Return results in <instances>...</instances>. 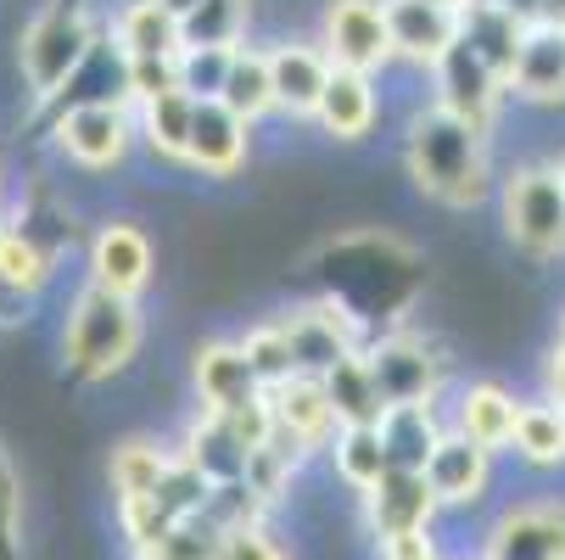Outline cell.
<instances>
[{
    "instance_id": "6da1fadb",
    "label": "cell",
    "mask_w": 565,
    "mask_h": 560,
    "mask_svg": "<svg viewBox=\"0 0 565 560\" xmlns=\"http://www.w3.org/2000/svg\"><path fill=\"white\" fill-rule=\"evenodd\" d=\"M403 175L415 180L420 197H431L437 208H476L493 197V129H476L454 113L415 107L403 124Z\"/></svg>"
},
{
    "instance_id": "7a4b0ae2",
    "label": "cell",
    "mask_w": 565,
    "mask_h": 560,
    "mask_svg": "<svg viewBox=\"0 0 565 560\" xmlns=\"http://www.w3.org/2000/svg\"><path fill=\"white\" fill-rule=\"evenodd\" d=\"M146 342V314L140 297H118L102 286H78L62 314V364L78 381H113L135 364Z\"/></svg>"
},
{
    "instance_id": "3957f363",
    "label": "cell",
    "mask_w": 565,
    "mask_h": 560,
    "mask_svg": "<svg viewBox=\"0 0 565 560\" xmlns=\"http://www.w3.org/2000/svg\"><path fill=\"white\" fill-rule=\"evenodd\" d=\"M102 29L90 18V0H45L18 34V73L34 102H56L85 62L96 56Z\"/></svg>"
},
{
    "instance_id": "277c9868",
    "label": "cell",
    "mask_w": 565,
    "mask_h": 560,
    "mask_svg": "<svg viewBox=\"0 0 565 560\" xmlns=\"http://www.w3.org/2000/svg\"><path fill=\"white\" fill-rule=\"evenodd\" d=\"M504 235L526 258H565V186L554 163H521L499 180Z\"/></svg>"
},
{
    "instance_id": "5b68a950",
    "label": "cell",
    "mask_w": 565,
    "mask_h": 560,
    "mask_svg": "<svg viewBox=\"0 0 565 560\" xmlns=\"http://www.w3.org/2000/svg\"><path fill=\"white\" fill-rule=\"evenodd\" d=\"M51 140L62 151V163L85 169V175H107L135 151V107L124 96L67 102L51 124Z\"/></svg>"
},
{
    "instance_id": "8992f818",
    "label": "cell",
    "mask_w": 565,
    "mask_h": 560,
    "mask_svg": "<svg viewBox=\"0 0 565 560\" xmlns=\"http://www.w3.org/2000/svg\"><path fill=\"white\" fill-rule=\"evenodd\" d=\"M280 331L291 342V359H297V376H326L342 353L364 348L370 331H364V314L353 303H342L337 292L326 297H308V303H291L275 314Z\"/></svg>"
},
{
    "instance_id": "52a82bcc",
    "label": "cell",
    "mask_w": 565,
    "mask_h": 560,
    "mask_svg": "<svg viewBox=\"0 0 565 560\" xmlns=\"http://www.w3.org/2000/svg\"><path fill=\"white\" fill-rule=\"evenodd\" d=\"M313 40L326 45L331 67L353 73H386L392 67V34H386V7L381 0H326L313 23Z\"/></svg>"
},
{
    "instance_id": "ba28073f",
    "label": "cell",
    "mask_w": 565,
    "mask_h": 560,
    "mask_svg": "<svg viewBox=\"0 0 565 560\" xmlns=\"http://www.w3.org/2000/svg\"><path fill=\"white\" fill-rule=\"evenodd\" d=\"M426 73H431V102L443 113H454V118H465L476 129H493L499 124V107L510 102V91H504V78L481 62L465 40H454Z\"/></svg>"
},
{
    "instance_id": "9c48e42d",
    "label": "cell",
    "mask_w": 565,
    "mask_h": 560,
    "mask_svg": "<svg viewBox=\"0 0 565 560\" xmlns=\"http://www.w3.org/2000/svg\"><path fill=\"white\" fill-rule=\"evenodd\" d=\"M85 281L118 297H140L157 281V247L135 219H102L85 247Z\"/></svg>"
},
{
    "instance_id": "30bf717a",
    "label": "cell",
    "mask_w": 565,
    "mask_h": 560,
    "mask_svg": "<svg viewBox=\"0 0 565 560\" xmlns=\"http://www.w3.org/2000/svg\"><path fill=\"white\" fill-rule=\"evenodd\" d=\"M269 56V91H275V118L286 124H308L319 107V91L331 78V56L313 34H280L264 45Z\"/></svg>"
},
{
    "instance_id": "8fae6325",
    "label": "cell",
    "mask_w": 565,
    "mask_h": 560,
    "mask_svg": "<svg viewBox=\"0 0 565 560\" xmlns=\"http://www.w3.org/2000/svg\"><path fill=\"white\" fill-rule=\"evenodd\" d=\"M370 376L386 404H409V398H437L443 392V359L426 337L415 331H381L364 342Z\"/></svg>"
},
{
    "instance_id": "7c38bea8",
    "label": "cell",
    "mask_w": 565,
    "mask_h": 560,
    "mask_svg": "<svg viewBox=\"0 0 565 560\" xmlns=\"http://www.w3.org/2000/svg\"><path fill=\"white\" fill-rule=\"evenodd\" d=\"M253 157V124L235 118L224 102L202 96L191 107V135H185V157L180 169L202 175V180H235Z\"/></svg>"
},
{
    "instance_id": "4fadbf2b",
    "label": "cell",
    "mask_w": 565,
    "mask_h": 560,
    "mask_svg": "<svg viewBox=\"0 0 565 560\" xmlns=\"http://www.w3.org/2000/svg\"><path fill=\"white\" fill-rule=\"evenodd\" d=\"M504 91L521 107H565V18H532L526 40L515 51V67L504 78Z\"/></svg>"
},
{
    "instance_id": "5bb4252c",
    "label": "cell",
    "mask_w": 565,
    "mask_h": 560,
    "mask_svg": "<svg viewBox=\"0 0 565 560\" xmlns=\"http://www.w3.org/2000/svg\"><path fill=\"white\" fill-rule=\"evenodd\" d=\"M191 392H196V410L202 415H235L264 398L247 353L235 348V337H213V342H196L191 353Z\"/></svg>"
},
{
    "instance_id": "9a60e30c",
    "label": "cell",
    "mask_w": 565,
    "mask_h": 560,
    "mask_svg": "<svg viewBox=\"0 0 565 560\" xmlns=\"http://www.w3.org/2000/svg\"><path fill=\"white\" fill-rule=\"evenodd\" d=\"M420 476H426L437 510H465V505L488 499V488H493V454L481 443H470V437H459V432H443L437 448L426 454Z\"/></svg>"
},
{
    "instance_id": "2e32d148",
    "label": "cell",
    "mask_w": 565,
    "mask_h": 560,
    "mask_svg": "<svg viewBox=\"0 0 565 560\" xmlns=\"http://www.w3.org/2000/svg\"><path fill=\"white\" fill-rule=\"evenodd\" d=\"M381 7H386L392 62L415 73H426L459 40V7H443V0H381Z\"/></svg>"
},
{
    "instance_id": "e0dca14e",
    "label": "cell",
    "mask_w": 565,
    "mask_h": 560,
    "mask_svg": "<svg viewBox=\"0 0 565 560\" xmlns=\"http://www.w3.org/2000/svg\"><path fill=\"white\" fill-rule=\"evenodd\" d=\"M359 499H364V527L375 532V543L403 538V532H431V521H437V499L426 488V476L403 471V465H386V476L375 488H364Z\"/></svg>"
},
{
    "instance_id": "ac0fdd59",
    "label": "cell",
    "mask_w": 565,
    "mask_h": 560,
    "mask_svg": "<svg viewBox=\"0 0 565 560\" xmlns=\"http://www.w3.org/2000/svg\"><path fill=\"white\" fill-rule=\"evenodd\" d=\"M326 140H342V146H359L375 135L381 124V85L375 73H353V67H331L326 91H319V107L308 118Z\"/></svg>"
},
{
    "instance_id": "d6986e66",
    "label": "cell",
    "mask_w": 565,
    "mask_h": 560,
    "mask_svg": "<svg viewBox=\"0 0 565 560\" xmlns=\"http://www.w3.org/2000/svg\"><path fill=\"white\" fill-rule=\"evenodd\" d=\"M481 560H565V505L532 499L493 521Z\"/></svg>"
},
{
    "instance_id": "ffe728a7",
    "label": "cell",
    "mask_w": 565,
    "mask_h": 560,
    "mask_svg": "<svg viewBox=\"0 0 565 560\" xmlns=\"http://www.w3.org/2000/svg\"><path fill=\"white\" fill-rule=\"evenodd\" d=\"M107 40L118 62H163L185 51V23L163 7V0H118L107 18Z\"/></svg>"
},
{
    "instance_id": "44dd1931",
    "label": "cell",
    "mask_w": 565,
    "mask_h": 560,
    "mask_svg": "<svg viewBox=\"0 0 565 560\" xmlns=\"http://www.w3.org/2000/svg\"><path fill=\"white\" fill-rule=\"evenodd\" d=\"M515 410H521V398L504 381H470V387L454 392V404H448V432L481 443L488 454H504L510 432H515Z\"/></svg>"
},
{
    "instance_id": "7402d4cb",
    "label": "cell",
    "mask_w": 565,
    "mask_h": 560,
    "mask_svg": "<svg viewBox=\"0 0 565 560\" xmlns=\"http://www.w3.org/2000/svg\"><path fill=\"white\" fill-rule=\"evenodd\" d=\"M264 398H269L275 432H286L302 454H319L337 437V415H331V398L319 387V376H291V381L269 387Z\"/></svg>"
},
{
    "instance_id": "603a6c76",
    "label": "cell",
    "mask_w": 565,
    "mask_h": 560,
    "mask_svg": "<svg viewBox=\"0 0 565 560\" xmlns=\"http://www.w3.org/2000/svg\"><path fill=\"white\" fill-rule=\"evenodd\" d=\"M526 12H515L510 0H459V40L488 62L499 78H510L515 51L526 40Z\"/></svg>"
},
{
    "instance_id": "cb8c5ba5",
    "label": "cell",
    "mask_w": 565,
    "mask_h": 560,
    "mask_svg": "<svg viewBox=\"0 0 565 560\" xmlns=\"http://www.w3.org/2000/svg\"><path fill=\"white\" fill-rule=\"evenodd\" d=\"M381 443H386V459L403 465V471H420L426 454L437 448V437L448 432L437 398H409V404H386L381 421H375Z\"/></svg>"
},
{
    "instance_id": "d4e9b609",
    "label": "cell",
    "mask_w": 565,
    "mask_h": 560,
    "mask_svg": "<svg viewBox=\"0 0 565 560\" xmlns=\"http://www.w3.org/2000/svg\"><path fill=\"white\" fill-rule=\"evenodd\" d=\"M213 102H224L235 118H247L253 129L264 124V118H275V91H269V56H264V45L258 40H241L235 51H230V67H224V85H218V96Z\"/></svg>"
},
{
    "instance_id": "484cf974",
    "label": "cell",
    "mask_w": 565,
    "mask_h": 560,
    "mask_svg": "<svg viewBox=\"0 0 565 560\" xmlns=\"http://www.w3.org/2000/svg\"><path fill=\"white\" fill-rule=\"evenodd\" d=\"M207 488H218V483H247V448L235 443V432L218 421V415H196L191 421V432H185V443L174 448Z\"/></svg>"
},
{
    "instance_id": "4316f807",
    "label": "cell",
    "mask_w": 565,
    "mask_h": 560,
    "mask_svg": "<svg viewBox=\"0 0 565 560\" xmlns=\"http://www.w3.org/2000/svg\"><path fill=\"white\" fill-rule=\"evenodd\" d=\"M319 387H326V398H331L337 426H375L381 410H386V398H381V387H375V376H370L364 348L342 353L326 376H319Z\"/></svg>"
},
{
    "instance_id": "83f0119b",
    "label": "cell",
    "mask_w": 565,
    "mask_h": 560,
    "mask_svg": "<svg viewBox=\"0 0 565 560\" xmlns=\"http://www.w3.org/2000/svg\"><path fill=\"white\" fill-rule=\"evenodd\" d=\"M191 107L196 96L185 91H163L135 107V146L146 157H157V163H180L185 157V135H191Z\"/></svg>"
},
{
    "instance_id": "f1b7e54d",
    "label": "cell",
    "mask_w": 565,
    "mask_h": 560,
    "mask_svg": "<svg viewBox=\"0 0 565 560\" xmlns=\"http://www.w3.org/2000/svg\"><path fill=\"white\" fill-rule=\"evenodd\" d=\"M510 448H515L526 465H537V471L565 465V404H554L548 392L521 398V410H515V432H510Z\"/></svg>"
},
{
    "instance_id": "f546056e",
    "label": "cell",
    "mask_w": 565,
    "mask_h": 560,
    "mask_svg": "<svg viewBox=\"0 0 565 560\" xmlns=\"http://www.w3.org/2000/svg\"><path fill=\"white\" fill-rule=\"evenodd\" d=\"M174 465V448L157 443V437H124L107 459V483H113V499L129 505V499H146L157 483L169 476Z\"/></svg>"
},
{
    "instance_id": "4dcf8cb0",
    "label": "cell",
    "mask_w": 565,
    "mask_h": 560,
    "mask_svg": "<svg viewBox=\"0 0 565 560\" xmlns=\"http://www.w3.org/2000/svg\"><path fill=\"white\" fill-rule=\"evenodd\" d=\"M51 281H56V253H45L34 242V230H18L12 224L7 235H0V292L34 303Z\"/></svg>"
},
{
    "instance_id": "1f68e13d",
    "label": "cell",
    "mask_w": 565,
    "mask_h": 560,
    "mask_svg": "<svg viewBox=\"0 0 565 560\" xmlns=\"http://www.w3.org/2000/svg\"><path fill=\"white\" fill-rule=\"evenodd\" d=\"M326 454H331V465L342 476V488H353V494L375 488L381 476H386V465H392L375 426H337V437L326 443Z\"/></svg>"
},
{
    "instance_id": "d6a6232c",
    "label": "cell",
    "mask_w": 565,
    "mask_h": 560,
    "mask_svg": "<svg viewBox=\"0 0 565 560\" xmlns=\"http://www.w3.org/2000/svg\"><path fill=\"white\" fill-rule=\"evenodd\" d=\"M235 348L247 353V364H253V376H258V387H264V392L297 376L291 342H286V331H280V319H275V314H264L258 326H247V331H241V337H235Z\"/></svg>"
},
{
    "instance_id": "836d02e7",
    "label": "cell",
    "mask_w": 565,
    "mask_h": 560,
    "mask_svg": "<svg viewBox=\"0 0 565 560\" xmlns=\"http://www.w3.org/2000/svg\"><path fill=\"white\" fill-rule=\"evenodd\" d=\"M302 459H308V454H302L286 432H269V437L247 454V488H253L264 505H275V499L291 488V476L302 471Z\"/></svg>"
},
{
    "instance_id": "e575fe53",
    "label": "cell",
    "mask_w": 565,
    "mask_h": 560,
    "mask_svg": "<svg viewBox=\"0 0 565 560\" xmlns=\"http://www.w3.org/2000/svg\"><path fill=\"white\" fill-rule=\"evenodd\" d=\"M253 0H202L185 23V40H213V45H241L253 40Z\"/></svg>"
},
{
    "instance_id": "d590c367",
    "label": "cell",
    "mask_w": 565,
    "mask_h": 560,
    "mask_svg": "<svg viewBox=\"0 0 565 560\" xmlns=\"http://www.w3.org/2000/svg\"><path fill=\"white\" fill-rule=\"evenodd\" d=\"M218 554H224V532L202 510H191L185 521H174L163 538H157V549L146 560H218Z\"/></svg>"
},
{
    "instance_id": "8d00e7d4",
    "label": "cell",
    "mask_w": 565,
    "mask_h": 560,
    "mask_svg": "<svg viewBox=\"0 0 565 560\" xmlns=\"http://www.w3.org/2000/svg\"><path fill=\"white\" fill-rule=\"evenodd\" d=\"M230 51L235 45H213V40H185V51H180V91L185 96H218V85H224V67H230Z\"/></svg>"
},
{
    "instance_id": "74e56055",
    "label": "cell",
    "mask_w": 565,
    "mask_h": 560,
    "mask_svg": "<svg viewBox=\"0 0 565 560\" xmlns=\"http://www.w3.org/2000/svg\"><path fill=\"white\" fill-rule=\"evenodd\" d=\"M264 499L247 488V483H218V488H207V499H202V516L218 527V532H241V527H264Z\"/></svg>"
},
{
    "instance_id": "f35d334b",
    "label": "cell",
    "mask_w": 565,
    "mask_h": 560,
    "mask_svg": "<svg viewBox=\"0 0 565 560\" xmlns=\"http://www.w3.org/2000/svg\"><path fill=\"white\" fill-rule=\"evenodd\" d=\"M180 56H163V62H118L124 67V102L140 107L151 96H163V91H180Z\"/></svg>"
},
{
    "instance_id": "ab89813d",
    "label": "cell",
    "mask_w": 565,
    "mask_h": 560,
    "mask_svg": "<svg viewBox=\"0 0 565 560\" xmlns=\"http://www.w3.org/2000/svg\"><path fill=\"white\" fill-rule=\"evenodd\" d=\"M218 560H286V549L264 527H241V532H224V554Z\"/></svg>"
},
{
    "instance_id": "60d3db41",
    "label": "cell",
    "mask_w": 565,
    "mask_h": 560,
    "mask_svg": "<svg viewBox=\"0 0 565 560\" xmlns=\"http://www.w3.org/2000/svg\"><path fill=\"white\" fill-rule=\"evenodd\" d=\"M381 560H443V549L431 532H403V538L381 543Z\"/></svg>"
},
{
    "instance_id": "b9f144b4",
    "label": "cell",
    "mask_w": 565,
    "mask_h": 560,
    "mask_svg": "<svg viewBox=\"0 0 565 560\" xmlns=\"http://www.w3.org/2000/svg\"><path fill=\"white\" fill-rule=\"evenodd\" d=\"M163 7H169V12H174V18H180V23H191V12H196V7H202V0H163Z\"/></svg>"
},
{
    "instance_id": "7bdbcfd3",
    "label": "cell",
    "mask_w": 565,
    "mask_h": 560,
    "mask_svg": "<svg viewBox=\"0 0 565 560\" xmlns=\"http://www.w3.org/2000/svg\"><path fill=\"white\" fill-rule=\"evenodd\" d=\"M543 18H565V0H543Z\"/></svg>"
},
{
    "instance_id": "ee69618b",
    "label": "cell",
    "mask_w": 565,
    "mask_h": 560,
    "mask_svg": "<svg viewBox=\"0 0 565 560\" xmlns=\"http://www.w3.org/2000/svg\"><path fill=\"white\" fill-rule=\"evenodd\" d=\"M0 202H7V163H0Z\"/></svg>"
},
{
    "instance_id": "f6af8a7d",
    "label": "cell",
    "mask_w": 565,
    "mask_h": 560,
    "mask_svg": "<svg viewBox=\"0 0 565 560\" xmlns=\"http://www.w3.org/2000/svg\"><path fill=\"white\" fill-rule=\"evenodd\" d=\"M12 230V219H7V208H0V235H7Z\"/></svg>"
},
{
    "instance_id": "bcb514c9",
    "label": "cell",
    "mask_w": 565,
    "mask_h": 560,
    "mask_svg": "<svg viewBox=\"0 0 565 560\" xmlns=\"http://www.w3.org/2000/svg\"><path fill=\"white\" fill-rule=\"evenodd\" d=\"M554 169H559V186H565V157H559V163H554Z\"/></svg>"
},
{
    "instance_id": "7dc6e473",
    "label": "cell",
    "mask_w": 565,
    "mask_h": 560,
    "mask_svg": "<svg viewBox=\"0 0 565 560\" xmlns=\"http://www.w3.org/2000/svg\"><path fill=\"white\" fill-rule=\"evenodd\" d=\"M443 7H459V0H443Z\"/></svg>"
}]
</instances>
